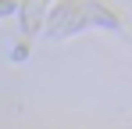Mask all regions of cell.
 Returning <instances> with one entry per match:
<instances>
[{"mask_svg":"<svg viewBox=\"0 0 132 129\" xmlns=\"http://www.w3.org/2000/svg\"><path fill=\"white\" fill-rule=\"evenodd\" d=\"M93 25H104L111 32L125 36V25L121 18L107 11L100 0H61L54 7V15L46 22V36L50 40H61V36H71V32H82V29H93Z\"/></svg>","mask_w":132,"mask_h":129,"instance_id":"1","label":"cell"},{"mask_svg":"<svg viewBox=\"0 0 132 129\" xmlns=\"http://www.w3.org/2000/svg\"><path fill=\"white\" fill-rule=\"evenodd\" d=\"M43 11H46L43 0H22L18 18H22V32L25 36H36V32L43 29Z\"/></svg>","mask_w":132,"mask_h":129,"instance_id":"2","label":"cell"},{"mask_svg":"<svg viewBox=\"0 0 132 129\" xmlns=\"http://www.w3.org/2000/svg\"><path fill=\"white\" fill-rule=\"evenodd\" d=\"M25 58H29V47L25 43H14L11 47V61H25Z\"/></svg>","mask_w":132,"mask_h":129,"instance_id":"3","label":"cell"},{"mask_svg":"<svg viewBox=\"0 0 132 129\" xmlns=\"http://www.w3.org/2000/svg\"><path fill=\"white\" fill-rule=\"evenodd\" d=\"M18 7H22L18 0H0V18H4V15H14Z\"/></svg>","mask_w":132,"mask_h":129,"instance_id":"4","label":"cell"}]
</instances>
